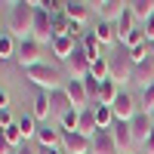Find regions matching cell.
<instances>
[{"label":"cell","instance_id":"1","mask_svg":"<svg viewBox=\"0 0 154 154\" xmlns=\"http://www.w3.org/2000/svg\"><path fill=\"white\" fill-rule=\"evenodd\" d=\"M9 34L12 37H22V40H28L31 37V28H34V6L31 0H16V3L9 6Z\"/></svg>","mask_w":154,"mask_h":154},{"label":"cell","instance_id":"2","mask_svg":"<svg viewBox=\"0 0 154 154\" xmlns=\"http://www.w3.org/2000/svg\"><path fill=\"white\" fill-rule=\"evenodd\" d=\"M25 77H28L34 86H40L43 93H56V89L65 86L62 71L56 65H46V62H40V65H34V68H25Z\"/></svg>","mask_w":154,"mask_h":154},{"label":"cell","instance_id":"3","mask_svg":"<svg viewBox=\"0 0 154 154\" xmlns=\"http://www.w3.org/2000/svg\"><path fill=\"white\" fill-rule=\"evenodd\" d=\"M133 59H130V49H120V53L108 56V80L114 83H133Z\"/></svg>","mask_w":154,"mask_h":154},{"label":"cell","instance_id":"4","mask_svg":"<svg viewBox=\"0 0 154 154\" xmlns=\"http://www.w3.org/2000/svg\"><path fill=\"white\" fill-rule=\"evenodd\" d=\"M34 6V28H31V37L37 43H53L56 34H53V16L43 9V0H31Z\"/></svg>","mask_w":154,"mask_h":154},{"label":"cell","instance_id":"5","mask_svg":"<svg viewBox=\"0 0 154 154\" xmlns=\"http://www.w3.org/2000/svg\"><path fill=\"white\" fill-rule=\"evenodd\" d=\"M40 62H43V43H37L34 37H28V40L19 43V65H22V71L40 65Z\"/></svg>","mask_w":154,"mask_h":154},{"label":"cell","instance_id":"6","mask_svg":"<svg viewBox=\"0 0 154 154\" xmlns=\"http://www.w3.org/2000/svg\"><path fill=\"white\" fill-rule=\"evenodd\" d=\"M62 151L65 154H93V139L83 133H62Z\"/></svg>","mask_w":154,"mask_h":154},{"label":"cell","instance_id":"7","mask_svg":"<svg viewBox=\"0 0 154 154\" xmlns=\"http://www.w3.org/2000/svg\"><path fill=\"white\" fill-rule=\"evenodd\" d=\"M111 111H114V120L130 123L136 114H139V105H136V99H133L130 93H123V89H120V96H117V102L111 105Z\"/></svg>","mask_w":154,"mask_h":154},{"label":"cell","instance_id":"8","mask_svg":"<svg viewBox=\"0 0 154 154\" xmlns=\"http://www.w3.org/2000/svg\"><path fill=\"white\" fill-rule=\"evenodd\" d=\"M111 136H114V142H117V151H120V154H130V151H133L136 139H133V130H130V123H120V120H114V126H111Z\"/></svg>","mask_w":154,"mask_h":154},{"label":"cell","instance_id":"9","mask_svg":"<svg viewBox=\"0 0 154 154\" xmlns=\"http://www.w3.org/2000/svg\"><path fill=\"white\" fill-rule=\"evenodd\" d=\"M93 6H99V22H117L126 12L123 0H102V3H93Z\"/></svg>","mask_w":154,"mask_h":154},{"label":"cell","instance_id":"10","mask_svg":"<svg viewBox=\"0 0 154 154\" xmlns=\"http://www.w3.org/2000/svg\"><path fill=\"white\" fill-rule=\"evenodd\" d=\"M89 12H93V3H86V0H68V6H65V19L68 22H77V25H83L89 19Z\"/></svg>","mask_w":154,"mask_h":154},{"label":"cell","instance_id":"11","mask_svg":"<svg viewBox=\"0 0 154 154\" xmlns=\"http://www.w3.org/2000/svg\"><path fill=\"white\" fill-rule=\"evenodd\" d=\"M65 93H68L71 105H74L77 111L89 108V105H86V102H89V96H86V89H83V80H65Z\"/></svg>","mask_w":154,"mask_h":154},{"label":"cell","instance_id":"12","mask_svg":"<svg viewBox=\"0 0 154 154\" xmlns=\"http://www.w3.org/2000/svg\"><path fill=\"white\" fill-rule=\"evenodd\" d=\"M93 154H120L117 151V142H114L111 130H99L93 136Z\"/></svg>","mask_w":154,"mask_h":154},{"label":"cell","instance_id":"13","mask_svg":"<svg viewBox=\"0 0 154 154\" xmlns=\"http://www.w3.org/2000/svg\"><path fill=\"white\" fill-rule=\"evenodd\" d=\"M130 130H133V139H136V142L145 145V139H148V133L154 130V123H151V117H148L145 111H139L136 117L130 120Z\"/></svg>","mask_w":154,"mask_h":154},{"label":"cell","instance_id":"14","mask_svg":"<svg viewBox=\"0 0 154 154\" xmlns=\"http://www.w3.org/2000/svg\"><path fill=\"white\" fill-rule=\"evenodd\" d=\"M37 148H62V130H53L49 123H40V130H37Z\"/></svg>","mask_w":154,"mask_h":154},{"label":"cell","instance_id":"15","mask_svg":"<svg viewBox=\"0 0 154 154\" xmlns=\"http://www.w3.org/2000/svg\"><path fill=\"white\" fill-rule=\"evenodd\" d=\"M77 46H80V43H77V40H71V37H65V34H62V37H56V40L49 43V49H53V56H56L59 62H68V59H71V53H74Z\"/></svg>","mask_w":154,"mask_h":154},{"label":"cell","instance_id":"16","mask_svg":"<svg viewBox=\"0 0 154 154\" xmlns=\"http://www.w3.org/2000/svg\"><path fill=\"white\" fill-rule=\"evenodd\" d=\"M49 111H53V105H49V93H37L34 102H31V117L37 123H43L49 117Z\"/></svg>","mask_w":154,"mask_h":154},{"label":"cell","instance_id":"17","mask_svg":"<svg viewBox=\"0 0 154 154\" xmlns=\"http://www.w3.org/2000/svg\"><path fill=\"white\" fill-rule=\"evenodd\" d=\"M96 40L102 46H111V43H117V25L114 22H96Z\"/></svg>","mask_w":154,"mask_h":154},{"label":"cell","instance_id":"18","mask_svg":"<svg viewBox=\"0 0 154 154\" xmlns=\"http://www.w3.org/2000/svg\"><path fill=\"white\" fill-rule=\"evenodd\" d=\"M126 6H130L133 19H136V22H142V25H145V22L154 16V0H130Z\"/></svg>","mask_w":154,"mask_h":154},{"label":"cell","instance_id":"19","mask_svg":"<svg viewBox=\"0 0 154 154\" xmlns=\"http://www.w3.org/2000/svg\"><path fill=\"white\" fill-rule=\"evenodd\" d=\"M77 133H83V136H89V139H93V136L99 133V120H96V111H93V105L80 111V126H77Z\"/></svg>","mask_w":154,"mask_h":154},{"label":"cell","instance_id":"20","mask_svg":"<svg viewBox=\"0 0 154 154\" xmlns=\"http://www.w3.org/2000/svg\"><path fill=\"white\" fill-rule=\"evenodd\" d=\"M133 83H142V86H151L154 83V62L151 59L133 68Z\"/></svg>","mask_w":154,"mask_h":154},{"label":"cell","instance_id":"21","mask_svg":"<svg viewBox=\"0 0 154 154\" xmlns=\"http://www.w3.org/2000/svg\"><path fill=\"white\" fill-rule=\"evenodd\" d=\"M114 25H117V43H123L126 40V37H130L136 28H133V25H136V19H133V12H130V6H126V12H123V16L117 19V22H114Z\"/></svg>","mask_w":154,"mask_h":154},{"label":"cell","instance_id":"22","mask_svg":"<svg viewBox=\"0 0 154 154\" xmlns=\"http://www.w3.org/2000/svg\"><path fill=\"white\" fill-rule=\"evenodd\" d=\"M49 105H53V111H59V117H62L65 111L74 108V105H71V99H68V93H65V86L56 89V93H49Z\"/></svg>","mask_w":154,"mask_h":154},{"label":"cell","instance_id":"23","mask_svg":"<svg viewBox=\"0 0 154 154\" xmlns=\"http://www.w3.org/2000/svg\"><path fill=\"white\" fill-rule=\"evenodd\" d=\"M93 111H96L99 130H111V126H114V111H111V105H99V102H93Z\"/></svg>","mask_w":154,"mask_h":154},{"label":"cell","instance_id":"24","mask_svg":"<svg viewBox=\"0 0 154 154\" xmlns=\"http://www.w3.org/2000/svg\"><path fill=\"white\" fill-rule=\"evenodd\" d=\"M117 96H120V86L114 83V80H105L102 89H99V105H114Z\"/></svg>","mask_w":154,"mask_h":154},{"label":"cell","instance_id":"25","mask_svg":"<svg viewBox=\"0 0 154 154\" xmlns=\"http://www.w3.org/2000/svg\"><path fill=\"white\" fill-rule=\"evenodd\" d=\"M16 123H19L22 136H25V142H28V139H37V130H40V123H37V120L31 117V114H25V117H19Z\"/></svg>","mask_w":154,"mask_h":154},{"label":"cell","instance_id":"26","mask_svg":"<svg viewBox=\"0 0 154 154\" xmlns=\"http://www.w3.org/2000/svg\"><path fill=\"white\" fill-rule=\"evenodd\" d=\"M77 126H80V111L77 108L62 114V133H77Z\"/></svg>","mask_w":154,"mask_h":154},{"label":"cell","instance_id":"27","mask_svg":"<svg viewBox=\"0 0 154 154\" xmlns=\"http://www.w3.org/2000/svg\"><path fill=\"white\" fill-rule=\"evenodd\" d=\"M0 133L6 136V142H9L12 148H16V151H19V148L25 145V136H22V130H19V123H9L6 130H0Z\"/></svg>","mask_w":154,"mask_h":154},{"label":"cell","instance_id":"28","mask_svg":"<svg viewBox=\"0 0 154 154\" xmlns=\"http://www.w3.org/2000/svg\"><path fill=\"white\" fill-rule=\"evenodd\" d=\"M89 77H96L99 83H105L108 80V59L102 56V59H93V68H89Z\"/></svg>","mask_w":154,"mask_h":154},{"label":"cell","instance_id":"29","mask_svg":"<svg viewBox=\"0 0 154 154\" xmlns=\"http://www.w3.org/2000/svg\"><path fill=\"white\" fill-rule=\"evenodd\" d=\"M12 53H16V37L3 31L0 34V59H12Z\"/></svg>","mask_w":154,"mask_h":154},{"label":"cell","instance_id":"30","mask_svg":"<svg viewBox=\"0 0 154 154\" xmlns=\"http://www.w3.org/2000/svg\"><path fill=\"white\" fill-rule=\"evenodd\" d=\"M80 46L86 49V56H89V59H102V56H99V46H102V43L96 40V34H93V31L83 37V43H80Z\"/></svg>","mask_w":154,"mask_h":154},{"label":"cell","instance_id":"31","mask_svg":"<svg viewBox=\"0 0 154 154\" xmlns=\"http://www.w3.org/2000/svg\"><path fill=\"white\" fill-rule=\"evenodd\" d=\"M145 43H148V40H145V31H142V28H136V31L123 40V49H136V46H145Z\"/></svg>","mask_w":154,"mask_h":154},{"label":"cell","instance_id":"32","mask_svg":"<svg viewBox=\"0 0 154 154\" xmlns=\"http://www.w3.org/2000/svg\"><path fill=\"white\" fill-rule=\"evenodd\" d=\"M83 89H86L89 102H99V89H102V83L96 80V77H86V80H83Z\"/></svg>","mask_w":154,"mask_h":154},{"label":"cell","instance_id":"33","mask_svg":"<svg viewBox=\"0 0 154 154\" xmlns=\"http://www.w3.org/2000/svg\"><path fill=\"white\" fill-rule=\"evenodd\" d=\"M142 111H145V114H151V111H154V83L142 89Z\"/></svg>","mask_w":154,"mask_h":154},{"label":"cell","instance_id":"34","mask_svg":"<svg viewBox=\"0 0 154 154\" xmlns=\"http://www.w3.org/2000/svg\"><path fill=\"white\" fill-rule=\"evenodd\" d=\"M142 31H145V40H148V43H154V16L142 25Z\"/></svg>","mask_w":154,"mask_h":154},{"label":"cell","instance_id":"35","mask_svg":"<svg viewBox=\"0 0 154 154\" xmlns=\"http://www.w3.org/2000/svg\"><path fill=\"white\" fill-rule=\"evenodd\" d=\"M9 123H16V120H12V114H9V111H0V130H6Z\"/></svg>","mask_w":154,"mask_h":154},{"label":"cell","instance_id":"36","mask_svg":"<svg viewBox=\"0 0 154 154\" xmlns=\"http://www.w3.org/2000/svg\"><path fill=\"white\" fill-rule=\"evenodd\" d=\"M0 111H9V93L0 86Z\"/></svg>","mask_w":154,"mask_h":154},{"label":"cell","instance_id":"37","mask_svg":"<svg viewBox=\"0 0 154 154\" xmlns=\"http://www.w3.org/2000/svg\"><path fill=\"white\" fill-rule=\"evenodd\" d=\"M12 151H16V148H12V145L6 142V136L0 133V154H12Z\"/></svg>","mask_w":154,"mask_h":154},{"label":"cell","instance_id":"38","mask_svg":"<svg viewBox=\"0 0 154 154\" xmlns=\"http://www.w3.org/2000/svg\"><path fill=\"white\" fill-rule=\"evenodd\" d=\"M142 148H145V154H154V130L148 133V139H145V145H142Z\"/></svg>","mask_w":154,"mask_h":154},{"label":"cell","instance_id":"39","mask_svg":"<svg viewBox=\"0 0 154 154\" xmlns=\"http://www.w3.org/2000/svg\"><path fill=\"white\" fill-rule=\"evenodd\" d=\"M16 154H40V148H31V145H22Z\"/></svg>","mask_w":154,"mask_h":154},{"label":"cell","instance_id":"40","mask_svg":"<svg viewBox=\"0 0 154 154\" xmlns=\"http://www.w3.org/2000/svg\"><path fill=\"white\" fill-rule=\"evenodd\" d=\"M40 154H65L62 148H40Z\"/></svg>","mask_w":154,"mask_h":154},{"label":"cell","instance_id":"41","mask_svg":"<svg viewBox=\"0 0 154 154\" xmlns=\"http://www.w3.org/2000/svg\"><path fill=\"white\" fill-rule=\"evenodd\" d=\"M148 46H151V56H154V43H148Z\"/></svg>","mask_w":154,"mask_h":154},{"label":"cell","instance_id":"42","mask_svg":"<svg viewBox=\"0 0 154 154\" xmlns=\"http://www.w3.org/2000/svg\"><path fill=\"white\" fill-rule=\"evenodd\" d=\"M0 34H3V31H0Z\"/></svg>","mask_w":154,"mask_h":154}]
</instances>
